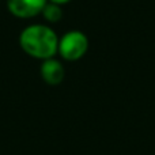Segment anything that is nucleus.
Returning <instances> with one entry per match:
<instances>
[{"mask_svg":"<svg viewBox=\"0 0 155 155\" xmlns=\"http://www.w3.org/2000/svg\"><path fill=\"white\" fill-rule=\"evenodd\" d=\"M59 35L52 26L46 23H31L21 30L18 42L23 53L35 60L56 57L59 46Z\"/></svg>","mask_w":155,"mask_h":155,"instance_id":"1","label":"nucleus"},{"mask_svg":"<svg viewBox=\"0 0 155 155\" xmlns=\"http://www.w3.org/2000/svg\"><path fill=\"white\" fill-rule=\"evenodd\" d=\"M41 79L49 86H59L63 83L65 78V67L61 60L52 57V59L44 60L40 65Z\"/></svg>","mask_w":155,"mask_h":155,"instance_id":"4","label":"nucleus"},{"mask_svg":"<svg viewBox=\"0 0 155 155\" xmlns=\"http://www.w3.org/2000/svg\"><path fill=\"white\" fill-rule=\"evenodd\" d=\"M48 0H5L8 12L18 19H31L41 15Z\"/></svg>","mask_w":155,"mask_h":155,"instance_id":"3","label":"nucleus"},{"mask_svg":"<svg viewBox=\"0 0 155 155\" xmlns=\"http://www.w3.org/2000/svg\"><path fill=\"white\" fill-rule=\"evenodd\" d=\"M90 48V41L82 30H68L59 38L57 54L64 61L74 63L83 59Z\"/></svg>","mask_w":155,"mask_h":155,"instance_id":"2","label":"nucleus"},{"mask_svg":"<svg viewBox=\"0 0 155 155\" xmlns=\"http://www.w3.org/2000/svg\"><path fill=\"white\" fill-rule=\"evenodd\" d=\"M49 3H54V4H57V5H65V4H68V3H71L72 0H48Z\"/></svg>","mask_w":155,"mask_h":155,"instance_id":"6","label":"nucleus"},{"mask_svg":"<svg viewBox=\"0 0 155 155\" xmlns=\"http://www.w3.org/2000/svg\"><path fill=\"white\" fill-rule=\"evenodd\" d=\"M41 16L45 19V23L52 26L54 23H59L60 21L64 16V12H63V7L61 5H57L54 3H46L45 8L41 12Z\"/></svg>","mask_w":155,"mask_h":155,"instance_id":"5","label":"nucleus"}]
</instances>
